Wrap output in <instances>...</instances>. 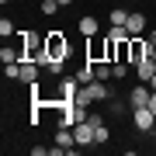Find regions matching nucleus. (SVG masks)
<instances>
[{"label": "nucleus", "instance_id": "4468645a", "mask_svg": "<svg viewBox=\"0 0 156 156\" xmlns=\"http://www.w3.org/2000/svg\"><path fill=\"white\" fill-rule=\"evenodd\" d=\"M115 76V69L108 66V59H101V62H94V80H111Z\"/></svg>", "mask_w": 156, "mask_h": 156}, {"label": "nucleus", "instance_id": "9d476101", "mask_svg": "<svg viewBox=\"0 0 156 156\" xmlns=\"http://www.w3.org/2000/svg\"><path fill=\"white\" fill-rule=\"evenodd\" d=\"M24 59V49H14V45H4V49H0V62H21Z\"/></svg>", "mask_w": 156, "mask_h": 156}, {"label": "nucleus", "instance_id": "412c9836", "mask_svg": "<svg viewBox=\"0 0 156 156\" xmlns=\"http://www.w3.org/2000/svg\"><path fill=\"white\" fill-rule=\"evenodd\" d=\"M149 111L156 115V90H153V94H149Z\"/></svg>", "mask_w": 156, "mask_h": 156}, {"label": "nucleus", "instance_id": "b1692460", "mask_svg": "<svg viewBox=\"0 0 156 156\" xmlns=\"http://www.w3.org/2000/svg\"><path fill=\"white\" fill-rule=\"evenodd\" d=\"M149 87H153V90H156V76H153V80H149Z\"/></svg>", "mask_w": 156, "mask_h": 156}, {"label": "nucleus", "instance_id": "20e7f679", "mask_svg": "<svg viewBox=\"0 0 156 156\" xmlns=\"http://www.w3.org/2000/svg\"><path fill=\"white\" fill-rule=\"evenodd\" d=\"M125 31H128V38H139V35L146 31V14L132 11V14H128V21H125Z\"/></svg>", "mask_w": 156, "mask_h": 156}, {"label": "nucleus", "instance_id": "0eeeda50", "mask_svg": "<svg viewBox=\"0 0 156 156\" xmlns=\"http://www.w3.org/2000/svg\"><path fill=\"white\" fill-rule=\"evenodd\" d=\"M149 94H153V87L149 83H139L132 94H128V104H132V108H146V104H149Z\"/></svg>", "mask_w": 156, "mask_h": 156}, {"label": "nucleus", "instance_id": "aec40b11", "mask_svg": "<svg viewBox=\"0 0 156 156\" xmlns=\"http://www.w3.org/2000/svg\"><path fill=\"white\" fill-rule=\"evenodd\" d=\"M0 35H4V38H11V35H17V31H14V24L7 21V17H4V21H0Z\"/></svg>", "mask_w": 156, "mask_h": 156}, {"label": "nucleus", "instance_id": "a211bd4d", "mask_svg": "<svg viewBox=\"0 0 156 156\" xmlns=\"http://www.w3.org/2000/svg\"><path fill=\"white\" fill-rule=\"evenodd\" d=\"M62 66H66V59H52V62H49L45 69H49L52 76H59V73H62Z\"/></svg>", "mask_w": 156, "mask_h": 156}, {"label": "nucleus", "instance_id": "dca6fc26", "mask_svg": "<svg viewBox=\"0 0 156 156\" xmlns=\"http://www.w3.org/2000/svg\"><path fill=\"white\" fill-rule=\"evenodd\" d=\"M108 139H111V132H108V125H104V122H101V125L94 128V146H104Z\"/></svg>", "mask_w": 156, "mask_h": 156}, {"label": "nucleus", "instance_id": "2eb2a0df", "mask_svg": "<svg viewBox=\"0 0 156 156\" xmlns=\"http://www.w3.org/2000/svg\"><path fill=\"white\" fill-rule=\"evenodd\" d=\"M108 17H111V28H125V21H128V11H122V7H115V11L108 14Z\"/></svg>", "mask_w": 156, "mask_h": 156}, {"label": "nucleus", "instance_id": "9b49d317", "mask_svg": "<svg viewBox=\"0 0 156 156\" xmlns=\"http://www.w3.org/2000/svg\"><path fill=\"white\" fill-rule=\"evenodd\" d=\"M76 28H80V35L94 38V35H97V17H94V14H90V17H80V24H76Z\"/></svg>", "mask_w": 156, "mask_h": 156}, {"label": "nucleus", "instance_id": "1a4fd4ad", "mask_svg": "<svg viewBox=\"0 0 156 156\" xmlns=\"http://www.w3.org/2000/svg\"><path fill=\"white\" fill-rule=\"evenodd\" d=\"M76 90H80L76 76H62V83H59V101H73V97H76Z\"/></svg>", "mask_w": 156, "mask_h": 156}, {"label": "nucleus", "instance_id": "6ab92c4d", "mask_svg": "<svg viewBox=\"0 0 156 156\" xmlns=\"http://www.w3.org/2000/svg\"><path fill=\"white\" fill-rule=\"evenodd\" d=\"M111 69H115V80H125L128 76V66H125V62H111Z\"/></svg>", "mask_w": 156, "mask_h": 156}, {"label": "nucleus", "instance_id": "ddd939ff", "mask_svg": "<svg viewBox=\"0 0 156 156\" xmlns=\"http://www.w3.org/2000/svg\"><path fill=\"white\" fill-rule=\"evenodd\" d=\"M73 104H76V108H90V104H94V94H90V87H80V90H76V97H73Z\"/></svg>", "mask_w": 156, "mask_h": 156}, {"label": "nucleus", "instance_id": "39448f33", "mask_svg": "<svg viewBox=\"0 0 156 156\" xmlns=\"http://www.w3.org/2000/svg\"><path fill=\"white\" fill-rule=\"evenodd\" d=\"M73 135H76V146H90V142H94V125L83 118V122L73 125Z\"/></svg>", "mask_w": 156, "mask_h": 156}, {"label": "nucleus", "instance_id": "4be33fe9", "mask_svg": "<svg viewBox=\"0 0 156 156\" xmlns=\"http://www.w3.org/2000/svg\"><path fill=\"white\" fill-rule=\"evenodd\" d=\"M149 42H153V45H156V28H153V31H149Z\"/></svg>", "mask_w": 156, "mask_h": 156}, {"label": "nucleus", "instance_id": "6e6552de", "mask_svg": "<svg viewBox=\"0 0 156 156\" xmlns=\"http://www.w3.org/2000/svg\"><path fill=\"white\" fill-rule=\"evenodd\" d=\"M21 83H38V62L21 59Z\"/></svg>", "mask_w": 156, "mask_h": 156}, {"label": "nucleus", "instance_id": "423d86ee", "mask_svg": "<svg viewBox=\"0 0 156 156\" xmlns=\"http://www.w3.org/2000/svg\"><path fill=\"white\" fill-rule=\"evenodd\" d=\"M132 69H135V76H139V80H142V83H149V80L156 76V59H153V56H146L142 62H135V66H132Z\"/></svg>", "mask_w": 156, "mask_h": 156}, {"label": "nucleus", "instance_id": "5701e85b", "mask_svg": "<svg viewBox=\"0 0 156 156\" xmlns=\"http://www.w3.org/2000/svg\"><path fill=\"white\" fill-rule=\"evenodd\" d=\"M69 4H73V0H59V7H69Z\"/></svg>", "mask_w": 156, "mask_h": 156}, {"label": "nucleus", "instance_id": "f03ea898", "mask_svg": "<svg viewBox=\"0 0 156 156\" xmlns=\"http://www.w3.org/2000/svg\"><path fill=\"white\" fill-rule=\"evenodd\" d=\"M21 35V49H24V59H35L38 52L45 49V38L42 35H35V31H17Z\"/></svg>", "mask_w": 156, "mask_h": 156}, {"label": "nucleus", "instance_id": "f8f14e48", "mask_svg": "<svg viewBox=\"0 0 156 156\" xmlns=\"http://www.w3.org/2000/svg\"><path fill=\"white\" fill-rule=\"evenodd\" d=\"M73 76H76V83H80V87H83V83H90V80H94V62L87 59L83 66H80L76 73H73Z\"/></svg>", "mask_w": 156, "mask_h": 156}, {"label": "nucleus", "instance_id": "7ed1b4c3", "mask_svg": "<svg viewBox=\"0 0 156 156\" xmlns=\"http://www.w3.org/2000/svg\"><path fill=\"white\" fill-rule=\"evenodd\" d=\"M132 118H135V128L139 132H153L156 128V115L149 111V104L146 108H132Z\"/></svg>", "mask_w": 156, "mask_h": 156}, {"label": "nucleus", "instance_id": "f3484780", "mask_svg": "<svg viewBox=\"0 0 156 156\" xmlns=\"http://www.w3.org/2000/svg\"><path fill=\"white\" fill-rule=\"evenodd\" d=\"M56 11H59V0H42V14L45 17H52Z\"/></svg>", "mask_w": 156, "mask_h": 156}, {"label": "nucleus", "instance_id": "f257e3e1", "mask_svg": "<svg viewBox=\"0 0 156 156\" xmlns=\"http://www.w3.org/2000/svg\"><path fill=\"white\" fill-rule=\"evenodd\" d=\"M45 49H49L52 59H69V38L62 31H49L45 35Z\"/></svg>", "mask_w": 156, "mask_h": 156}, {"label": "nucleus", "instance_id": "393cba45", "mask_svg": "<svg viewBox=\"0 0 156 156\" xmlns=\"http://www.w3.org/2000/svg\"><path fill=\"white\" fill-rule=\"evenodd\" d=\"M153 59H156V49H153Z\"/></svg>", "mask_w": 156, "mask_h": 156}]
</instances>
